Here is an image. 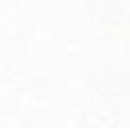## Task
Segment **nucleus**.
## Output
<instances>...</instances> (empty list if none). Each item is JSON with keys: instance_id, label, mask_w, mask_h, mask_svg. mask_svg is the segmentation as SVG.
Listing matches in <instances>:
<instances>
[]
</instances>
